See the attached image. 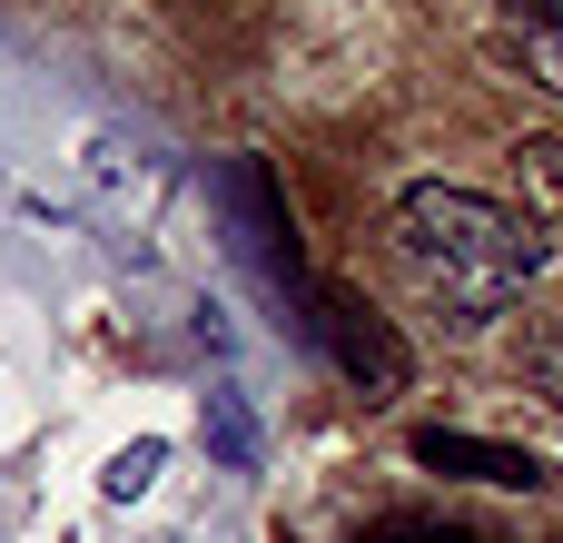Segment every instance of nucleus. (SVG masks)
<instances>
[{
  "mask_svg": "<svg viewBox=\"0 0 563 543\" xmlns=\"http://www.w3.org/2000/svg\"><path fill=\"white\" fill-rule=\"evenodd\" d=\"M515 188H525L534 228H563V138H525L515 148Z\"/></svg>",
  "mask_w": 563,
  "mask_h": 543,
  "instance_id": "5",
  "label": "nucleus"
},
{
  "mask_svg": "<svg viewBox=\"0 0 563 543\" xmlns=\"http://www.w3.org/2000/svg\"><path fill=\"white\" fill-rule=\"evenodd\" d=\"M515 59H525L534 89H554V99H563V10H534V20L515 30Z\"/></svg>",
  "mask_w": 563,
  "mask_h": 543,
  "instance_id": "8",
  "label": "nucleus"
},
{
  "mask_svg": "<svg viewBox=\"0 0 563 543\" xmlns=\"http://www.w3.org/2000/svg\"><path fill=\"white\" fill-rule=\"evenodd\" d=\"M79 188L109 228H148L158 198H168V158L139 138V129H89L79 138Z\"/></svg>",
  "mask_w": 563,
  "mask_h": 543,
  "instance_id": "3",
  "label": "nucleus"
},
{
  "mask_svg": "<svg viewBox=\"0 0 563 543\" xmlns=\"http://www.w3.org/2000/svg\"><path fill=\"white\" fill-rule=\"evenodd\" d=\"M445 543H455V534H445Z\"/></svg>",
  "mask_w": 563,
  "mask_h": 543,
  "instance_id": "10",
  "label": "nucleus"
},
{
  "mask_svg": "<svg viewBox=\"0 0 563 543\" xmlns=\"http://www.w3.org/2000/svg\"><path fill=\"white\" fill-rule=\"evenodd\" d=\"M158 465H168V445H158V435H129V445L109 455V475H99V495H109V505H139V495L158 485Z\"/></svg>",
  "mask_w": 563,
  "mask_h": 543,
  "instance_id": "7",
  "label": "nucleus"
},
{
  "mask_svg": "<svg viewBox=\"0 0 563 543\" xmlns=\"http://www.w3.org/2000/svg\"><path fill=\"white\" fill-rule=\"evenodd\" d=\"M386 247H396V267L416 277V297L445 307L455 326L505 317V307L544 277V228H534L525 208H505V198H485V188H445V178H426V188H406V198L386 208Z\"/></svg>",
  "mask_w": 563,
  "mask_h": 543,
  "instance_id": "1",
  "label": "nucleus"
},
{
  "mask_svg": "<svg viewBox=\"0 0 563 543\" xmlns=\"http://www.w3.org/2000/svg\"><path fill=\"white\" fill-rule=\"evenodd\" d=\"M198 425H208V455H218L228 475H257V425H247V406H238L228 386L208 396V415H198Z\"/></svg>",
  "mask_w": 563,
  "mask_h": 543,
  "instance_id": "6",
  "label": "nucleus"
},
{
  "mask_svg": "<svg viewBox=\"0 0 563 543\" xmlns=\"http://www.w3.org/2000/svg\"><path fill=\"white\" fill-rule=\"evenodd\" d=\"M307 336L336 356L346 386H366V406L406 386V346H396V326H386L376 307H356L346 287H307Z\"/></svg>",
  "mask_w": 563,
  "mask_h": 543,
  "instance_id": "2",
  "label": "nucleus"
},
{
  "mask_svg": "<svg viewBox=\"0 0 563 543\" xmlns=\"http://www.w3.org/2000/svg\"><path fill=\"white\" fill-rule=\"evenodd\" d=\"M525 376H534V386H544V396L563 406V326H544V336L525 346Z\"/></svg>",
  "mask_w": 563,
  "mask_h": 543,
  "instance_id": "9",
  "label": "nucleus"
},
{
  "mask_svg": "<svg viewBox=\"0 0 563 543\" xmlns=\"http://www.w3.org/2000/svg\"><path fill=\"white\" fill-rule=\"evenodd\" d=\"M416 465H435V475H475V485H544V455H515V445H485V435H445V425H426L416 435Z\"/></svg>",
  "mask_w": 563,
  "mask_h": 543,
  "instance_id": "4",
  "label": "nucleus"
}]
</instances>
